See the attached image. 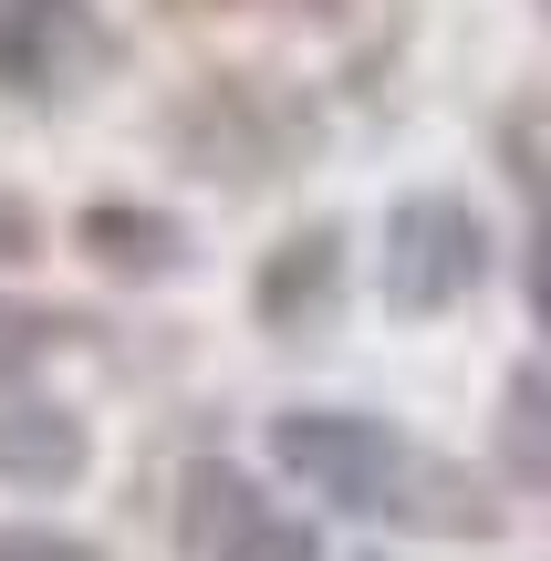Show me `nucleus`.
I'll return each mask as SVG.
<instances>
[{
    "instance_id": "16",
    "label": "nucleus",
    "mask_w": 551,
    "mask_h": 561,
    "mask_svg": "<svg viewBox=\"0 0 551 561\" xmlns=\"http://www.w3.org/2000/svg\"><path fill=\"white\" fill-rule=\"evenodd\" d=\"M177 11H240V0H177ZM291 11H333V0H291Z\"/></svg>"
},
{
    "instance_id": "11",
    "label": "nucleus",
    "mask_w": 551,
    "mask_h": 561,
    "mask_svg": "<svg viewBox=\"0 0 551 561\" xmlns=\"http://www.w3.org/2000/svg\"><path fill=\"white\" fill-rule=\"evenodd\" d=\"M53 333H62L53 312H21V301H0V396H11V375H32V354H42Z\"/></svg>"
},
{
    "instance_id": "8",
    "label": "nucleus",
    "mask_w": 551,
    "mask_h": 561,
    "mask_svg": "<svg viewBox=\"0 0 551 561\" xmlns=\"http://www.w3.org/2000/svg\"><path fill=\"white\" fill-rule=\"evenodd\" d=\"M261 520H271V500L250 489V468L198 458V468L177 479V551H187V561H229Z\"/></svg>"
},
{
    "instance_id": "6",
    "label": "nucleus",
    "mask_w": 551,
    "mask_h": 561,
    "mask_svg": "<svg viewBox=\"0 0 551 561\" xmlns=\"http://www.w3.org/2000/svg\"><path fill=\"white\" fill-rule=\"evenodd\" d=\"M83 468H94V437H83L73 405H53V396H0V489L53 500V489L83 479Z\"/></svg>"
},
{
    "instance_id": "14",
    "label": "nucleus",
    "mask_w": 551,
    "mask_h": 561,
    "mask_svg": "<svg viewBox=\"0 0 551 561\" xmlns=\"http://www.w3.org/2000/svg\"><path fill=\"white\" fill-rule=\"evenodd\" d=\"M520 291H531V322H541V343H551V219H541V240H531V271H520Z\"/></svg>"
},
{
    "instance_id": "12",
    "label": "nucleus",
    "mask_w": 551,
    "mask_h": 561,
    "mask_svg": "<svg viewBox=\"0 0 551 561\" xmlns=\"http://www.w3.org/2000/svg\"><path fill=\"white\" fill-rule=\"evenodd\" d=\"M229 561H323V551H312V530H302V520H282V510H271V520L250 530Z\"/></svg>"
},
{
    "instance_id": "9",
    "label": "nucleus",
    "mask_w": 551,
    "mask_h": 561,
    "mask_svg": "<svg viewBox=\"0 0 551 561\" xmlns=\"http://www.w3.org/2000/svg\"><path fill=\"white\" fill-rule=\"evenodd\" d=\"M500 458H510V479L551 489V375H510V416H500Z\"/></svg>"
},
{
    "instance_id": "17",
    "label": "nucleus",
    "mask_w": 551,
    "mask_h": 561,
    "mask_svg": "<svg viewBox=\"0 0 551 561\" xmlns=\"http://www.w3.org/2000/svg\"><path fill=\"white\" fill-rule=\"evenodd\" d=\"M541 21H551V0H541Z\"/></svg>"
},
{
    "instance_id": "4",
    "label": "nucleus",
    "mask_w": 551,
    "mask_h": 561,
    "mask_svg": "<svg viewBox=\"0 0 551 561\" xmlns=\"http://www.w3.org/2000/svg\"><path fill=\"white\" fill-rule=\"evenodd\" d=\"M104 62H115V32H104L94 0H0V104L53 115Z\"/></svg>"
},
{
    "instance_id": "7",
    "label": "nucleus",
    "mask_w": 551,
    "mask_h": 561,
    "mask_svg": "<svg viewBox=\"0 0 551 561\" xmlns=\"http://www.w3.org/2000/svg\"><path fill=\"white\" fill-rule=\"evenodd\" d=\"M73 250L94 271H115V280H177L187 271V229L167 208H146V198H94L73 219Z\"/></svg>"
},
{
    "instance_id": "1",
    "label": "nucleus",
    "mask_w": 551,
    "mask_h": 561,
    "mask_svg": "<svg viewBox=\"0 0 551 561\" xmlns=\"http://www.w3.org/2000/svg\"><path fill=\"white\" fill-rule=\"evenodd\" d=\"M271 468L302 479L312 500L354 510V520H395V530H427V541H490L510 520L458 458L395 437L386 416H354V405H291V416H271Z\"/></svg>"
},
{
    "instance_id": "2",
    "label": "nucleus",
    "mask_w": 551,
    "mask_h": 561,
    "mask_svg": "<svg viewBox=\"0 0 551 561\" xmlns=\"http://www.w3.org/2000/svg\"><path fill=\"white\" fill-rule=\"evenodd\" d=\"M323 146V115L291 73H198L167 104V157L208 187H271Z\"/></svg>"
},
{
    "instance_id": "10",
    "label": "nucleus",
    "mask_w": 551,
    "mask_h": 561,
    "mask_svg": "<svg viewBox=\"0 0 551 561\" xmlns=\"http://www.w3.org/2000/svg\"><path fill=\"white\" fill-rule=\"evenodd\" d=\"M500 167H510V187H520V198H541V219H551V83L500 115Z\"/></svg>"
},
{
    "instance_id": "3",
    "label": "nucleus",
    "mask_w": 551,
    "mask_h": 561,
    "mask_svg": "<svg viewBox=\"0 0 551 561\" xmlns=\"http://www.w3.org/2000/svg\"><path fill=\"white\" fill-rule=\"evenodd\" d=\"M479 280H490V229H479L469 198L416 187V198L386 208V250H375V291H386V312L437 322V312H458Z\"/></svg>"
},
{
    "instance_id": "5",
    "label": "nucleus",
    "mask_w": 551,
    "mask_h": 561,
    "mask_svg": "<svg viewBox=\"0 0 551 561\" xmlns=\"http://www.w3.org/2000/svg\"><path fill=\"white\" fill-rule=\"evenodd\" d=\"M333 312H344V219H312L291 229L282 250H261L250 271V322L271 343H323Z\"/></svg>"
},
{
    "instance_id": "13",
    "label": "nucleus",
    "mask_w": 551,
    "mask_h": 561,
    "mask_svg": "<svg viewBox=\"0 0 551 561\" xmlns=\"http://www.w3.org/2000/svg\"><path fill=\"white\" fill-rule=\"evenodd\" d=\"M0 561H104V551L73 530H0Z\"/></svg>"
},
{
    "instance_id": "15",
    "label": "nucleus",
    "mask_w": 551,
    "mask_h": 561,
    "mask_svg": "<svg viewBox=\"0 0 551 561\" xmlns=\"http://www.w3.org/2000/svg\"><path fill=\"white\" fill-rule=\"evenodd\" d=\"M32 240H42V229H32V208H11V198H0V261H32Z\"/></svg>"
}]
</instances>
